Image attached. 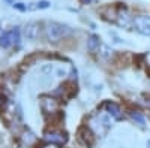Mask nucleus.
I'll use <instances>...</instances> for the list:
<instances>
[{
  "label": "nucleus",
  "mask_w": 150,
  "mask_h": 148,
  "mask_svg": "<svg viewBox=\"0 0 150 148\" xmlns=\"http://www.w3.org/2000/svg\"><path fill=\"white\" fill-rule=\"evenodd\" d=\"M69 27L60 22H50L45 29V36L48 42H59L69 33Z\"/></svg>",
  "instance_id": "f257e3e1"
},
{
  "label": "nucleus",
  "mask_w": 150,
  "mask_h": 148,
  "mask_svg": "<svg viewBox=\"0 0 150 148\" xmlns=\"http://www.w3.org/2000/svg\"><path fill=\"white\" fill-rule=\"evenodd\" d=\"M89 129L96 135V136H104V135L108 132V127L105 126V123L102 121L101 115H92L89 118Z\"/></svg>",
  "instance_id": "f03ea898"
},
{
  "label": "nucleus",
  "mask_w": 150,
  "mask_h": 148,
  "mask_svg": "<svg viewBox=\"0 0 150 148\" xmlns=\"http://www.w3.org/2000/svg\"><path fill=\"white\" fill-rule=\"evenodd\" d=\"M41 108H42V111H44L45 114L53 115V114H56L57 111H59L60 103H59L57 99H54L51 96H42L41 97Z\"/></svg>",
  "instance_id": "7ed1b4c3"
},
{
  "label": "nucleus",
  "mask_w": 150,
  "mask_h": 148,
  "mask_svg": "<svg viewBox=\"0 0 150 148\" xmlns=\"http://www.w3.org/2000/svg\"><path fill=\"white\" fill-rule=\"evenodd\" d=\"M132 27L143 36H150V17H146V15L135 17Z\"/></svg>",
  "instance_id": "20e7f679"
},
{
  "label": "nucleus",
  "mask_w": 150,
  "mask_h": 148,
  "mask_svg": "<svg viewBox=\"0 0 150 148\" xmlns=\"http://www.w3.org/2000/svg\"><path fill=\"white\" fill-rule=\"evenodd\" d=\"M44 138L48 144H56V145H60V144H65L68 141L66 135L62 133V132H56V130H51V132H45Z\"/></svg>",
  "instance_id": "39448f33"
},
{
  "label": "nucleus",
  "mask_w": 150,
  "mask_h": 148,
  "mask_svg": "<svg viewBox=\"0 0 150 148\" xmlns=\"http://www.w3.org/2000/svg\"><path fill=\"white\" fill-rule=\"evenodd\" d=\"M39 24L38 22H29L26 24V27H24V36H26L27 41H36L39 38Z\"/></svg>",
  "instance_id": "423d86ee"
},
{
  "label": "nucleus",
  "mask_w": 150,
  "mask_h": 148,
  "mask_svg": "<svg viewBox=\"0 0 150 148\" xmlns=\"http://www.w3.org/2000/svg\"><path fill=\"white\" fill-rule=\"evenodd\" d=\"M116 22L120 27H131L134 24V20H132V17L129 15V12L126 9H120L117 12V15H116Z\"/></svg>",
  "instance_id": "0eeeda50"
},
{
  "label": "nucleus",
  "mask_w": 150,
  "mask_h": 148,
  "mask_svg": "<svg viewBox=\"0 0 150 148\" xmlns=\"http://www.w3.org/2000/svg\"><path fill=\"white\" fill-rule=\"evenodd\" d=\"M104 108L107 111V114H110L114 120H122L123 118V112H122V109H120V106L117 103H114V102H105Z\"/></svg>",
  "instance_id": "6e6552de"
},
{
  "label": "nucleus",
  "mask_w": 150,
  "mask_h": 148,
  "mask_svg": "<svg viewBox=\"0 0 150 148\" xmlns=\"http://www.w3.org/2000/svg\"><path fill=\"white\" fill-rule=\"evenodd\" d=\"M78 135H80V139H81L86 145H93V141H95V136H93V135H95V133H93L89 127L80 129Z\"/></svg>",
  "instance_id": "1a4fd4ad"
},
{
  "label": "nucleus",
  "mask_w": 150,
  "mask_h": 148,
  "mask_svg": "<svg viewBox=\"0 0 150 148\" xmlns=\"http://www.w3.org/2000/svg\"><path fill=\"white\" fill-rule=\"evenodd\" d=\"M99 45H101V39H99L98 34H90L87 38V49L92 53H95L96 49H99Z\"/></svg>",
  "instance_id": "9d476101"
},
{
  "label": "nucleus",
  "mask_w": 150,
  "mask_h": 148,
  "mask_svg": "<svg viewBox=\"0 0 150 148\" xmlns=\"http://www.w3.org/2000/svg\"><path fill=\"white\" fill-rule=\"evenodd\" d=\"M129 117L132 118L135 124H138L140 127H146V117L143 115V112H140V111H129Z\"/></svg>",
  "instance_id": "9b49d317"
},
{
  "label": "nucleus",
  "mask_w": 150,
  "mask_h": 148,
  "mask_svg": "<svg viewBox=\"0 0 150 148\" xmlns=\"http://www.w3.org/2000/svg\"><path fill=\"white\" fill-rule=\"evenodd\" d=\"M54 72H56V76H57V78L65 79L66 76H69V73L72 72V67H71L69 65H60V66H57V67L54 69Z\"/></svg>",
  "instance_id": "f8f14e48"
},
{
  "label": "nucleus",
  "mask_w": 150,
  "mask_h": 148,
  "mask_svg": "<svg viewBox=\"0 0 150 148\" xmlns=\"http://www.w3.org/2000/svg\"><path fill=\"white\" fill-rule=\"evenodd\" d=\"M14 45V42H12V38H11V32H3L2 34H0V48H9Z\"/></svg>",
  "instance_id": "ddd939ff"
},
{
  "label": "nucleus",
  "mask_w": 150,
  "mask_h": 148,
  "mask_svg": "<svg viewBox=\"0 0 150 148\" xmlns=\"http://www.w3.org/2000/svg\"><path fill=\"white\" fill-rule=\"evenodd\" d=\"M99 55H101L104 60H108L112 55V49L107 43H101V45H99Z\"/></svg>",
  "instance_id": "4468645a"
},
{
  "label": "nucleus",
  "mask_w": 150,
  "mask_h": 148,
  "mask_svg": "<svg viewBox=\"0 0 150 148\" xmlns=\"http://www.w3.org/2000/svg\"><path fill=\"white\" fill-rule=\"evenodd\" d=\"M50 2H47V0H41V2H36V3H30V6H27L29 11H35V9H47L50 8Z\"/></svg>",
  "instance_id": "2eb2a0df"
},
{
  "label": "nucleus",
  "mask_w": 150,
  "mask_h": 148,
  "mask_svg": "<svg viewBox=\"0 0 150 148\" xmlns=\"http://www.w3.org/2000/svg\"><path fill=\"white\" fill-rule=\"evenodd\" d=\"M23 141H24V144H27V145H32V144H35L36 142V136L30 132V130H26L23 133Z\"/></svg>",
  "instance_id": "dca6fc26"
},
{
  "label": "nucleus",
  "mask_w": 150,
  "mask_h": 148,
  "mask_svg": "<svg viewBox=\"0 0 150 148\" xmlns=\"http://www.w3.org/2000/svg\"><path fill=\"white\" fill-rule=\"evenodd\" d=\"M54 65H51V63H47V65H42L41 66V69H39V72L42 73V75H45V76H48V75H51V73L54 72Z\"/></svg>",
  "instance_id": "f3484780"
},
{
  "label": "nucleus",
  "mask_w": 150,
  "mask_h": 148,
  "mask_svg": "<svg viewBox=\"0 0 150 148\" xmlns=\"http://www.w3.org/2000/svg\"><path fill=\"white\" fill-rule=\"evenodd\" d=\"M11 38H12V42L15 45L20 43V27H14L11 30Z\"/></svg>",
  "instance_id": "a211bd4d"
},
{
  "label": "nucleus",
  "mask_w": 150,
  "mask_h": 148,
  "mask_svg": "<svg viewBox=\"0 0 150 148\" xmlns=\"http://www.w3.org/2000/svg\"><path fill=\"white\" fill-rule=\"evenodd\" d=\"M12 6H14V8H15L17 11H20V12H26V11H27V6L24 5V3H20V2L14 3V5H12Z\"/></svg>",
  "instance_id": "6ab92c4d"
},
{
  "label": "nucleus",
  "mask_w": 150,
  "mask_h": 148,
  "mask_svg": "<svg viewBox=\"0 0 150 148\" xmlns=\"http://www.w3.org/2000/svg\"><path fill=\"white\" fill-rule=\"evenodd\" d=\"M146 66H147V67L150 69V53H149V54L146 55Z\"/></svg>",
  "instance_id": "aec40b11"
},
{
  "label": "nucleus",
  "mask_w": 150,
  "mask_h": 148,
  "mask_svg": "<svg viewBox=\"0 0 150 148\" xmlns=\"http://www.w3.org/2000/svg\"><path fill=\"white\" fill-rule=\"evenodd\" d=\"M44 148H60L59 145H56V144H47Z\"/></svg>",
  "instance_id": "412c9836"
},
{
  "label": "nucleus",
  "mask_w": 150,
  "mask_h": 148,
  "mask_svg": "<svg viewBox=\"0 0 150 148\" xmlns=\"http://www.w3.org/2000/svg\"><path fill=\"white\" fill-rule=\"evenodd\" d=\"M80 2L83 3V5H89V3H92L93 0H80Z\"/></svg>",
  "instance_id": "4be33fe9"
},
{
  "label": "nucleus",
  "mask_w": 150,
  "mask_h": 148,
  "mask_svg": "<svg viewBox=\"0 0 150 148\" xmlns=\"http://www.w3.org/2000/svg\"><path fill=\"white\" fill-rule=\"evenodd\" d=\"M146 148H150V139H149V141L146 142Z\"/></svg>",
  "instance_id": "5701e85b"
},
{
  "label": "nucleus",
  "mask_w": 150,
  "mask_h": 148,
  "mask_svg": "<svg viewBox=\"0 0 150 148\" xmlns=\"http://www.w3.org/2000/svg\"><path fill=\"white\" fill-rule=\"evenodd\" d=\"M146 103H147V105L150 106V97H147V99H146Z\"/></svg>",
  "instance_id": "b1692460"
},
{
  "label": "nucleus",
  "mask_w": 150,
  "mask_h": 148,
  "mask_svg": "<svg viewBox=\"0 0 150 148\" xmlns=\"http://www.w3.org/2000/svg\"><path fill=\"white\" fill-rule=\"evenodd\" d=\"M6 2H8L9 5H14V2H12V0H6Z\"/></svg>",
  "instance_id": "393cba45"
},
{
  "label": "nucleus",
  "mask_w": 150,
  "mask_h": 148,
  "mask_svg": "<svg viewBox=\"0 0 150 148\" xmlns=\"http://www.w3.org/2000/svg\"><path fill=\"white\" fill-rule=\"evenodd\" d=\"M0 105H2V99H0Z\"/></svg>",
  "instance_id": "a878e982"
}]
</instances>
